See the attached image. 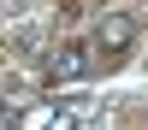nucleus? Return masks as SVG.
Instances as JSON below:
<instances>
[{"mask_svg":"<svg viewBox=\"0 0 148 130\" xmlns=\"http://www.w3.org/2000/svg\"><path fill=\"white\" fill-rule=\"evenodd\" d=\"M130 42H136V18H130V12H101V24H95V47L113 59V53H125Z\"/></svg>","mask_w":148,"mask_h":130,"instance_id":"nucleus-1","label":"nucleus"},{"mask_svg":"<svg viewBox=\"0 0 148 130\" xmlns=\"http://www.w3.org/2000/svg\"><path fill=\"white\" fill-rule=\"evenodd\" d=\"M95 112V101H83V95H71V101H59L53 106V118H47V130H77L83 118Z\"/></svg>","mask_w":148,"mask_h":130,"instance_id":"nucleus-3","label":"nucleus"},{"mask_svg":"<svg viewBox=\"0 0 148 130\" xmlns=\"http://www.w3.org/2000/svg\"><path fill=\"white\" fill-rule=\"evenodd\" d=\"M42 77H47V83H77V77H89V47H53V53L42 59Z\"/></svg>","mask_w":148,"mask_h":130,"instance_id":"nucleus-2","label":"nucleus"},{"mask_svg":"<svg viewBox=\"0 0 148 130\" xmlns=\"http://www.w3.org/2000/svg\"><path fill=\"white\" fill-rule=\"evenodd\" d=\"M0 130H24V106H12V101L0 106Z\"/></svg>","mask_w":148,"mask_h":130,"instance_id":"nucleus-4","label":"nucleus"}]
</instances>
